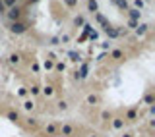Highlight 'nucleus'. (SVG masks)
<instances>
[{
  "label": "nucleus",
  "instance_id": "obj_43",
  "mask_svg": "<svg viewBox=\"0 0 155 137\" xmlns=\"http://www.w3.org/2000/svg\"><path fill=\"white\" fill-rule=\"evenodd\" d=\"M87 137H99V135H97V133H91V135H87Z\"/></svg>",
  "mask_w": 155,
  "mask_h": 137
},
{
  "label": "nucleus",
  "instance_id": "obj_9",
  "mask_svg": "<svg viewBox=\"0 0 155 137\" xmlns=\"http://www.w3.org/2000/svg\"><path fill=\"white\" fill-rule=\"evenodd\" d=\"M68 58H70V62H74V64H81V62H84V56L78 50H68Z\"/></svg>",
  "mask_w": 155,
  "mask_h": 137
},
{
  "label": "nucleus",
  "instance_id": "obj_27",
  "mask_svg": "<svg viewBox=\"0 0 155 137\" xmlns=\"http://www.w3.org/2000/svg\"><path fill=\"white\" fill-rule=\"evenodd\" d=\"M132 8H136V10H140V12H142V10L145 8V2H143V0H134V6Z\"/></svg>",
  "mask_w": 155,
  "mask_h": 137
},
{
  "label": "nucleus",
  "instance_id": "obj_14",
  "mask_svg": "<svg viewBox=\"0 0 155 137\" xmlns=\"http://www.w3.org/2000/svg\"><path fill=\"white\" fill-rule=\"evenodd\" d=\"M109 56L113 58V60L118 62V60H122V58H124V50H122V48H110V54Z\"/></svg>",
  "mask_w": 155,
  "mask_h": 137
},
{
  "label": "nucleus",
  "instance_id": "obj_42",
  "mask_svg": "<svg viewBox=\"0 0 155 137\" xmlns=\"http://www.w3.org/2000/svg\"><path fill=\"white\" fill-rule=\"evenodd\" d=\"M37 2H41V0H27V4H29V6H33V4H37Z\"/></svg>",
  "mask_w": 155,
  "mask_h": 137
},
{
  "label": "nucleus",
  "instance_id": "obj_4",
  "mask_svg": "<svg viewBox=\"0 0 155 137\" xmlns=\"http://www.w3.org/2000/svg\"><path fill=\"white\" fill-rule=\"evenodd\" d=\"M76 133V128L72 124H62L60 128H58V135H64V137H72Z\"/></svg>",
  "mask_w": 155,
  "mask_h": 137
},
{
  "label": "nucleus",
  "instance_id": "obj_32",
  "mask_svg": "<svg viewBox=\"0 0 155 137\" xmlns=\"http://www.w3.org/2000/svg\"><path fill=\"white\" fill-rule=\"evenodd\" d=\"M25 122H27V126H31V128H35V126L39 124L37 118H31V116H29V118H25Z\"/></svg>",
  "mask_w": 155,
  "mask_h": 137
},
{
  "label": "nucleus",
  "instance_id": "obj_16",
  "mask_svg": "<svg viewBox=\"0 0 155 137\" xmlns=\"http://www.w3.org/2000/svg\"><path fill=\"white\" fill-rule=\"evenodd\" d=\"M110 2H113L118 10H122V12H126V10L130 8V2H128V0H110Z\"/></svg>",
  "mask_w": 155,
  "mask_h": 137
},
{
  "label": "nucleus",
  "instance_id": "obj_29",
  "mask_svg": "<svg viewBox=\"0 0 155 137\" xmlns=\"http://www.w3.org/2000/svg\"><path fill=\"white\" fill-rule=\"evenodd\" d=\"M81 27H84V33H85V35H89V33L93 31V25H91V23H87V21H85Z\"/></svg>",
  "mask_w": 155,
  "mask_h": 137
},
{
  "label": "nucleus",
  "instance_id": "obj_38",
  "mask_svg": "<svg viewBox=\"0 0 155 137\" xmlns=\"http://www.w3.org/2000/svg\"><path fill=\"white\" fill-rule=\"evenodd\" d=\"M29 93H27V87H21V89L18 91V97H27Z\"/></svg>",
  "mask_w": 155,
  "mask_h": 137
},
{
  "label": "nucleus",
  "instance_id": "obj_20",
  "mask_svg": "<svg viewBox=\"0 0 155 137\" xmlns=\"http://www.w3.org/2000/svg\"><path fill=\"white\" fill-rule=\"evenodd\" d=\"M6 118H8L10 122H19V112H18V110H8Z\"/></svg>",
  "mask_w": 155,
  "mask_h": 137
},
{
  "label": "nucleus",
  "instance_id": "obj_33",
  "mask_svg": "<svg viewBox=\"0 0 155 137\" xmlns=\"http://www.w3.org/2000/svg\"><path fill=\"white\" fill-rule=\"evenodd\" d=\"M110 118H113V114H110L109 110H103V112H101V120H110Z\"/></svg>",
  "mask_w": 155,
  "mask_h": 137
},
{
  "label": "nucleus",
  "instance_id": "obj_30",
  "mask_svg": "<svg viewBox=\"0 0 155 137\" xmlns=\"http://www.w3.org/2000/svg\"><path fill=\"white\" fill-rule=\"evenodd\" d=\"M62 2H64L66 6H68V8H76V6H78V2H80V0H62Z\"/></svg>",
  "mask_w": 155,
  "mask_h": 137
},
{
  "label": "nucleus",
  "instance_id": "obj_39",
  "mask_svg": "<svg viewBox=\"0 0 155 137\" xmlns=\"http://www.w3.org/2000/svg\"><path fill=\"white\" fill-rule=\"evenodd\" d=\"M84 41H87V35H85V33H81V35L78 37V43H84Z\"/></svg>",
  "mask_w": 155,
  "mask_h": 137
},
{
  "label": "nucleus",
  "instance_id": "obj_36",
  "mask_svg": "<svg viewBox=\"0 0 155 137\" xmlns=\"http://www.w3.org/2000/svg\"><path fill=\"white\" fill-rule=\"evenodd\" d=\"M48 45H52V46L60 45V41H58V37H51V39H48Z\"/></svg>",
  "mask_w": 155,
  "mask_h": 137
},
{
  "label": "nucleus",
  "instance_id": "obj_22",
  "mask_svg": "<svg viewBox=\"0 0 155 137\" xmlns=\"http://www.w3.org/2000/svg\"><path fill=\"white\" fill-rule=\"evenodd\" d=\"M27 93H31V95H33V97H37V95H39V93H41V87H39V85H37V83H33V85H31V87H27Z\"/></svg>",
  "mask_w": 155,
  "mask_h": 137
},
{
  "label": "nucleus",
  "instance_id": "obj_10",
  "mask_svg": "<svg viewBox=\"0 0 155 137\" xmlns=\"http://www.w3.org/2000/svg\"><path fill=\"white\" fill-rule=\"evenodd\" d=\"M23 62V58H21V54L19 52H12V54L8 56V64L10 66H19Z\"/></svg>",
  "mask_w": 155,
  "mask_h": 137
},
{
  "label": "nucleus",
  "instance_id": "obj_25",
  "mask_svg": "<svg viewBox=\"0 0 155 137\" xmlns=\"http://www.w3.org/2000/svg\"><path fill=\"white\" fill-rule=\"evenodd\" d=\"M97 39H99V31H95V29H93V31L87 35V41H89V43H95Z\"/></svg>",
  "mask_w": 155,
  "mask_h": 137
},
{
  "label": "nucleus",
  "instance_id": "obj_17",
  "mask_svg": "<svg viewBox=\"0 0 155 137\" xmlns=\"http://www.w3.org/2000/svg\"><path fill=\"white\" fill-rule=\"evenodd\" d=\"M87 12L97 14L99 12V2H97V0H87Z\"/></svg>",
  "mask_w": 155,
  "mask_h": 137
},
{
  "label": "nucleus",
  "instance_id": "obj_3",
  "mask_svg": "<svg viewBox=\"0 0 155 137\" xmlns=\"http://www.w3.org/2000/svg\"><path fill=\"white\" fill-rule=\"evenodd\" d=\"M87 75H89V64H87V62H81V64H80V70L74 72V79L76 81H81V79H85Z\"/></svg>",
  "mask_w": 155,
  "mask_h": 137
},
{
  "label": "nucleus",
  "instance_id": "obj_1",
  "mask_svg": "<svg viewBox=\"0 0 155 137\" xmlns=\"http://www.w3.org/2000/svg\"><path fill=\"white\" fill-rule=\"evenodd\" d=\"M4 16L8 18V21L12 23V21H21V16H23V10H21V6H12V8H8L6 10V14Z\"/></svg>",
  "mask_w": 155,
  "mask_h": 137
},
{
  "label": "nucleus",
  "instance_id": "obj_5",
  "mask_svg": "<svg viewBox=\"0 0 155 137\" xmlns=\"http://www.w3.org/2000/svg\"><path fill=\"white\" fill-rule=\"evenodd\" d=\"M93 18H95V21L101 25V29H107V27H110V21H109V19H107V16H103L101 12L93 14Z\"/></svg>",
  "mask_w": 155,
  "mask_h": 137
},
{
  "label": "nucleus",
  "instance_id": "obj_13",
  "mask_svg": "<svg viewBox=\"0 0 155 137\" xmlns=\"http://www.w3.org/2000/svg\"><path fill=\"white\" fill-rule=\"evenodd\" d=\"M126 12H128V19H134V21H140V19H142V12H140V10H136V8L130 6Z\"/></svg>",
  "mask_w": 155,
  "mask_h": 137
},
{
  "label": "nucleus",
  "instance_id": "obj_19",
  "mask_svg": "<svg viewBox=\"0 0 155 137\" xmlns=\"http://www.w3.org/2000/svg\"><path fill=\"white\" fill-rule=\"evenodd\" d=\"M54 87H52V85H45V87H41V93H43V95H45V97H52V95H54Z\"/></svg>",
  "mask_w": 155,
  "mask_h": 137
},
{
  "label": "nucleus",
  "instance_id": "obj_35",
  "mask_svg": "<svg viewBox=\"0 0 155 137\" xmlns=\"http://www.w3.org/2000/svg\"><path fill=\"white\" fill-rule=\"evenodd\" d=\"M31 72H33V73H39V72H41V66H39V62H33V64H31Z\"/></svg>",
  "mask_w": 155,
  "mask_h": 137
},
{
  "label": "nucleus",
  "instance_id": "obj_31",
  "mask_svg": "<svg viewBox=\"0 0 155 137\" xmlns=\"http://www.w3.org/2000/svg\"><path fill=\"white\" fill-rule=\"evenodd\" d=\"M43 66H45V70L51 72L52 68H54V62H52V60H45V62H43Z\"/></svg>",
  "mask_w": 155,
  "mask_h": 137
},
{
  "label": "nucleus",
  "instance_id": "obj_18",
  "mask_svg": "<svg viewBox=\"0 0 155 137\" xmlns=\"http://www.w3.org/2000/svg\"><path fill=\"white\" fill-rule=\"evenodd\" d=\"M23 110H27V112H33L35 110V100H31V99H27V100H23Z\"/></svg>",
  "mask_w": 155,
  "mask_h": 137
},
{
  "label": "nucleus",
  "instance_id": "obj_7",
  "mask_svg": "<svg viewBox=\"0 0 155 137\" xmlns=\"http://www.w3.org/2000/svg\"><path fill=\"white\" fill-rule=\"evenodd\" d=\"M110 126H113V129L120 131V129H124L126 122H124V118H120V116H116V118H110Z\"/></svg>",
  "mask_w": 155,
  "mask_h": 137
},
{
  "label": "nucleus",
  "instance_id": "obj_11",
  "mask_svg": "<svg viewBox=\"0 0 155 137\" xmlns=\"http://www.w3.org/2000/svg\"><path fill=\"white\" fill-rule=\"evenodd\" d=\"M103 33L109 37V41H113V39H118V37H120V35H118V27H113V25L107 27V29H103Z\"/></svg>",
  "mask_w": 155,
  "mask_h": 137
},
{
  "label": "nucleus",
  "instance_id": "obj_8",
  "mask_svg": "<svg viewBox=\"0 0 155 137\" xmlns=\"http://www.w3.org/2000/svg\"><path fill=\"white\" fill-rule=\"evenodd\" d=\"M138 120H140V116H138V110H136V108H128V110H126L124 122H138Z\"/></svg>",
  "mask_w": 155,
  "mask_h": 137
},
{
  "label": "nucleus",
  "instance_id": "obj_12",
  "mask_svg": "<svg viewBox=\"0 0 155 137\" xmlns=\"http://www.w3.org/2000/svg\"><path fill=\"white\" fill-rule=\"evenodd\" d=\"M134 31H136V35H138V37H143L145 33L149 31V23H143V21H140V23H138V27H136Z\"/></svg>",
  "mask_w": 155,
  "mask_h": 137
},
{
  "label": "nucleus",
  "instance_id": "obj_26",
  "mask_svg": "<svg viewBox=\"0 0 155 137\" xmlns=\"http://www.w3.org/2000/svg\"><path fill=\"white\" fill-rule=\"evenodd\" d=\"M58 41H60V45H66V43H70V35L62 33V35H58Z\"/></svg>",
  "mask_w": 155,
  "mask_h": 137
},
{
  "label": "nucleus",
  "instance_id": "obj_28",
  "mask_svg": "<svg viewBox=\"0 0 155 137\" xmlns=\"http://www.w3.org/2000/svg\"><path fill=\"white\" fill-rule=\"evenodd\" d=\"M56 108H58V110H62V112L68 110V102H66V100H58V102H56Z\"/></svg>",
  "mask_w": 155,
  "mask_h": 137
},
{
  "label": "nucleus",
  "instance_id": "obj_41",
  "mask_svg": "<svg viewBox=\"0 0 155 137\" xmlns=\"http://www.w3.org/2000/svg\"><path fill=\"white\" fill-rule=\"evenodd\" d=\"M122 137H134V133H132V131H124Z\"/></svg>",
  "mask_w": 155,
  "mask_h": 137
},
{
  "label": "nucleus",
  "instance_id": "obj_34",
  "mask_svg": "<svg viewBox=\"0 0 155 137\" xmlns=\"http://www.w3.org/2000/svg\"><path fill=\"white\" fill-rule=\"evenodd\" d=\"M138 23H140V21H134V19H128V21H126V25H128V29H136V27H138Z\"/></svg>",
  "mask_w": 155,
  "mask_h": 137
},
{
  "label": "nucleus",
  "instance_id": "obj_2",
  "mask_svg": "<svg viewBox=\"0 0 155 137\" xmlns=\"http://www.w3.org/2000/svg\"><path fill=\"white\" fill-rule=\"evenodd\" d=\"M8 29H10V33H14V35H23L29 27H27L25 21H12L8 25Z\"/></svg>",
  "mask_w": 155,
  "mask_h": 137
},
{
  "label": "nucleus",
  "instance_id": "obj_24",
  "mask_svg": "<svg viewBox=\"0 0 155 137\" xmlns=\"http://www.w3.org/2000/svg\"><path fill=\"white\" fill-rule=\"evenodd\" d=\"M52 70L60 73V72H64V70H66V64H64V62H54V68H52Z\"/></svg>",
  "mask_w": 155,
  "mask_h": 137
},
{
  "label": "nucleus",
  "instance_id": "obj_40",
  "mask_svg": "<svg viewBox=\"0 0 155 137\" xmlns=\"http://www.w3.org/2000/svg\"><path fill=\"white\" fill-rule=\"evenodd\" d=\"M0 14H6V8H4V4H2V0H0Z\"/></svg>",
  "mask_w": 155,
  "mask_h": 137
},
{
  "label": "nucleus",
  "instance_id": "obj_6",
  "mask_svg": "<svg viewBox=\"0 0 155 137\" xmlns=\"http://www.w3.org/2000/svg\"><path fill=\"white\" fill-rule=\"evenodd\" d=\"M45 135L47 137H56L58 135V126L54 124V122H51V124L45 126Z\"/></svg>",
  "mask_w": 155,
  "mask_h": 137
},
{
  "label": "nucleus",
  "instance_id": "obj_37",
  "mask_svg": "<svg viewBox=\"0 0 155 137\" xmlns=\"http://www.w3.org/2000/svg\"><path fill=\"white\" fill-rule=\"evenodd\" d=\"M101 48H103V50H110V48H113V43L107 41V43H103V45H101Z\"/></svg>",
  "mask_w": 155,
  "mask_h": 137
},
{
  "label": "nucleus",
  "instance_id": "obj_21",
  "mask_svg": "<svg viewBox=\"0 0 155 137\" xmlns=\"http://www.w3.org/2000/svg\"><path fill=\"white\" fill-rule=\"evenodd\" d=\"M143 104H147V106H153V102H155V95H153V93H147V95H145L143 97Z\"/></svg>",
  "mask_w": 155,
  "mask_h": 137
},
{
  "label": "nucleus",
  "instance_id": "obj_15",
  "mask_svg": "<svg viewBox=\"0 0 155 137\" xmlns=\"http://www.w3.org/2000/svg\"><path fill=\"white\" fill-rule=\"evenodd\" d=\"M85 102L89 106H97L101 102V99H99V95H95V93H89V95H87V99H85Z\"/></svg>",
  "mask_w": 155,
  "mask_h": 137
},
{
  "label": "nucleus",
  "instance_id": "obj_23",
  "mask_svg": "<svg viewBox=\"0 0 155 137\" xmlns=\"http://www.w3.org/2000/svg\"><path fill=\"white\" fill-rule=\"evenodd\" d=\"M72 23H74V27H81L85 23V19H84V16H76L74 19H72Z\"/></svg>",
  "mask_w": 155,
  "mask_h": 137
}]
</instances>
